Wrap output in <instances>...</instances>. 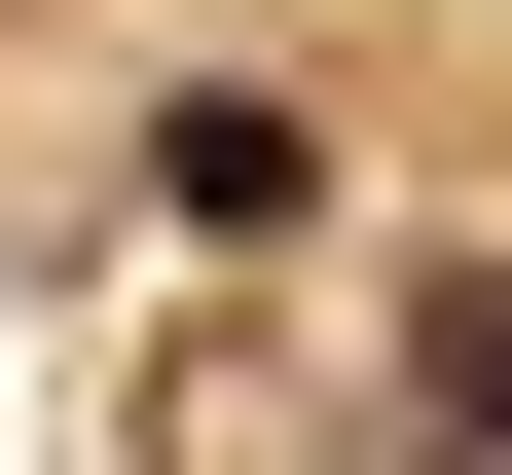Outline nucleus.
Masks as SVG:
<instances>
[{
  "mask_svg": "<svg viewBox=\"0 0 512 475\" xmlns=\"http://www.w3.org/2000/svg\"><path fill=\"white\" fill-rule=\"evenodd\" d=\"M439 439H512V256H476V293H439Z\"/></svg>",
  "mask_w": 512,
  "mask_h": 475,
  "instance_id": "1",
  "label": "nucleus"
}]
</instances>
